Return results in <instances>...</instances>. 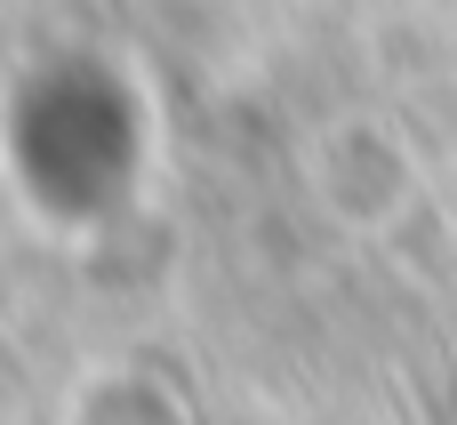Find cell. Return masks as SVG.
Instances as JSON below:
<instances>
[{"instance_id": "1", "label": "cell", "mask_w": 457, "mask_h": 425, "mask_svg": "<svg viewBox=\"0 0 457 425\" xmlns=\"http://www.w3.org/2000/svg\"><path fill=\"white\" fill-rule=\"evenodd\" d=\"M305 185L321 193V209L345 233H386L410 201H418V161L402 153V137L386 121H337L313 137L305 153Z\"/></svg>"}]
</instances>
